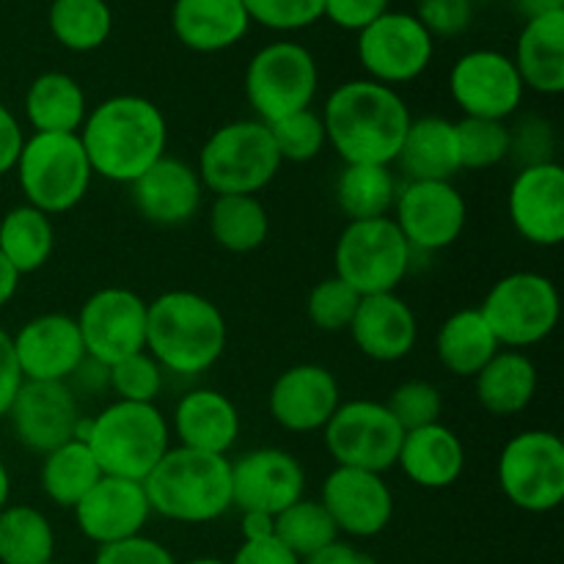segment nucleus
<instances>
[{"label":"nucleus","instance_id":"nucleus-1","mask_svg":"<svg viewBox=\"0 0 564 564\" xmlns=\"http://www.w3.org/2000/svg\"><path fill=\"white\" fill-rule=\"evenodd\" d=\"M319 116L328 147L345 165H394L413 121L400 91L369 77L336 86Z\"/></svg>","mask_w":564,"mask_h":564},{"label":"nucleus","instance_id":"nucleus-2","mask_svg":"<svg viewBox=\"0 0 564 564\" xmlns=\"http://www.w3.org/2000/svg\"><path fill=\"white\" fill-rule=\"evenodd\" d=\"M94 176L132 185L149 165L169 154V121L163 110L138 94H116L88 108L80 132Z\"/></svg>","mask_w":564,"mask_h":564},{"label":"nucleus","instance_id":"nucleus-3","mask_svg":"<svg viewBox=\"0 0 564 564\" xmlns=\"http://www.w3.org/2000/svg\"><path fill=\"white\" fill-rule=\"evenodd\" d=\"M229 328L218 303L202 292L169 290L147 306V352L163 372L198 378L220 361Z\"/></svg>","mask_w":564,"mask_h":564},{"label":"nucleus","instance_id":"nucleus-4","mask_svg":"<svg viewBox=\"0 0 564 564\" xmlns=\"http://www.w3.org/2000/svg\"><path fill=\"white\" fill-rule=\"evenodd\" d=\"M152 512L174 523L202 527L224 518L231 501V460L226 455L171 446L143 479Z\"/></svg>","mask_w":564,"mask_h":564},{"label":"nucleus","instance_id":"nucleus-5","mask_svg":"<svg viewBox=\"0 0 564 564\" xmlns=\"http://www.w3.org/2000/svg\"><path fill=\"white\" fill-rule=\"evenodd\" d=\"M77 438L88 446L102 477L143 482L171 449V427L152 402L116 400L91 419H83Z\"/></svg>","mask_w":564,"mask_h":564},{"label":"nucleus","instance_id":"nucleus-6","mask_svg":"<svg viewBox=\"0 0 564 564\" xmlns=\"http://www.w3.org/2000/svg\"><path fill=\"white\" fill-rule=\"evenodd\" d=\"M281 160L270 127L237 119L218 127L198 152V180L215 196H257L279 176Z\"/></svg>","mask_w":564,"mask_h":564},{"label":"nucleus","instance_id":"nucleus-7","mask_svg":"<svg viewBox=\"0 0 564 564\" xmlns=\"http://www.w3.org/2000/svg\"><path fill=\"white\" fill-rule=\"evenodd\" d=\"M25 204L55 218L86 198L94 171L77 132H33L14 165Z\"/></svg>","mask_w":564,"mask_h":564},{"label":"nucleus","instance_id":"nucleus-8","mask_svg":"<svg viewBox=\"0 0 564 564\" xmlns=\"http://www.w3.org/2000/svg\"><path fill=\"white\" fill-rule=\"evenodd\" d=\"M479 314L494 330L501 350H527L540 345L560 325V290L534 270L501 275L479 303Z\"/></svg>","mask_w":564,"mask_h":564},{"label":"nucleus","instance_id":"nucleus-9","mask_svg":"<svg viewBox=\"0 0 564 564\" xmlns=\"http://www.w3.org/2000/svg\"><path fill=\"white\" fill-rule=\"evenodd\" d=\"M411 262V246L391 218L347 220L334 248V275L361 297L397 292Z\"/></svg>","mask_w":564,"mask_h":564},{"label":"nucleus","instance_id":"nucleus-10","mask_svg":"<svg viewBox=\"0 0 564 564\" xmlns=\"http://www.w3.org/2000/svg\"><path fill=\"white\" fill-rule=\"evenodd\" d=\"M501 494L523 512L556 510L564 501V441L551 430H523L501 446L496 463Z\"/></svg>","mask_w":564,"mask_h":564},{"label":"nucleus","instance_id":"nucleus-11","mask_svg":"<svg viewBox=\"0 0 564 564\" xmlns=\"http://www.w3.org/2000/svg\"><path fill=\"white\" fill-rule=\"evenodd\" d=\"M246 99L262 124L312 108L319 88L314 55L297 42H270L257 50L246 69Z\"/></svg>","mask_w":564,"mask_h":564},{"label":"nucleus","instance_id":"nucleus-12","mask_svg":"<svg viewBox=\"0 0 564 564\" xmlns=\"http://www.w3.org/2000/svg\"><path fill=\"white\" fill-rule=\"evenodd\" d=\"M402 435L386 402L347 400L323 427L325 449L336 466L386 474L397 466Z\"/></svg>","mask_w":564,"mask_h":564},{"label":"nucleus","instance_id":"nucleus-13","mask_svg":"<svg viewBox=\"0 0 564 564\" xmlns=\"http://www.w3.org/2000/svg\"><path fill=\"white\" fill-rule=\"evenodd\" d=\"M356 53L369 80L397 88L427 72L435 55V39L416 14L389 9L358 33Z\"/></svg>","mask_w":564,"mask_h":564},{"label":"nucleus","instance_id":"nucleus-14","mask_svg":"<svg viewBox=\"0 0 564 564\" xmlns=\"http://www.w3.org/2000/svg\"><path fill=\"white\" fill-rule=\"evenodd\" d=\"M147 306L127 286H102L88 295L75 317L86 356L113 367L121 358L147 350Z\"/></svg>","mask_w":564,"mask_h":564},{"label":"nucleus","instance_id":"nucleus-15","mask_svg":"<svg viewBox=\"0 0 564 564\" xmlns=\"http://www.w3.org/2000/svg\"><path fill=\"white\" fill-rule=\"evenodd\" d=\"M391 220L413 253H438L460 240L468 204L455 182H405L397 191Z\"/></svg>","mask_w":564,"mask_h":564},{"label":"nucleus","instance_id":"nucleus-16","mask_svg":"<svg viewBox=\"0 0 564 564\" xmlns=\"http://www.w3.org/2000/svg\"><path fill=\"white\" fill-rule=\"evenodd\" d=\"M449 94L468 119L507 121L521 108L527 88L510 55L499 50H471L452 66Z\"/></svg>","mask_w":564,"mask_h":564},{"label":"nucleus","instance_id":"nucleus-17","mask_svg":"<svg viewBox=\"0 0 564 564\" xmlns=\"http://www.w3.org/2000/svg\"><path fill=\"white\" fill-rule=\"evenodd\" d=\"M9 422L17 441L33 455H47L80 430V402L69 383H39L22 380L9 408Z\"/></svg>","mask_w":564,"mask_h":564},{"label":"nucleus","instance_id":"nucleus-18","mask_svg":"<svg viewBox=\"0 0 564 564\" xmlns=\"http://www.w3.org/2000/svg\"><path fill=\"white\" fill-rule=\"evenodd\" d=\"M306 471L295 455L275 446L251 449L231 460V501L240 512L279 516L303 499Z\"/></svg>","mask_w":564,"mask_h":564},{"label":"nucleus","instance_id":"nucleus-19","mask_svg":"<svg viewBox=\"0 0 564 564\" xmlns=\"http://www.w3.org/2000/svg\"><path fill=\"white\" fill-rule=\"evenodd\" d=\"M319 505L328 510L330 521L347 538H378L394 518V494L383 474L361 468L336 466L323 482Z\"/></svg>","mask_w":564,"mask_h":564},{"label":"nucleus","instance_id":"nucleus-20","mask_svg":"<svg viewBox=\"0 0 564 564\" xmlns=\"http://www.w3.org/2000/svg\"><path fill=\"white\" fill-rule=\"evenodd\" d=\"M507 215L518 235L540 248L564 240V169L556 160L521 169L507 193Z\"/></svg>","mask_w":564,"mask_h":564},{"label":"nucleus","instance_id":"nucleus-21","mask_svg":"<svg viewBox=\"0 0 564 564\" xmlns=\"http://www.w3.org/2000/svg\"><path fill=\"white\" fill-rule=\"evenodd\" d=\"M341 405L339 380L323 364H295L273 380L268 411L286 433H323Z\"/></svg>","mask_w":564,"mask_h":564},{"label":"nucleus","instance_id":"nucleus-22","mask_svg":"<svg viewBox=\"0 0 564 564\" xmlns=\"http://www.w3.org/2000/svg\"><path fill=\"white\" fill-rule=\"evenodd\" d=\"M11 345L22 380H39V383H66L86 358L77 319L58 312L28 319L11 336Z\"/></svg>","mask_w":564,"mask_h":564},{"label":"nucleus","instance_id":"nucleus-23","mask_svg":"<svg viewBox=\"0 0 564 564\" xmlns=\"http://www.w3.org/2000/svg\"><path fill=\"white\" fill-rule=\"evenodd\" d=\"M149 518L152 507L143 482L121 477H99V482L75 505L77 529L97 545L138 538Z\"/></svg>","mask_w":564,"mask_h":564},{"label":"nucleus","instance_id":"nucleus-24","mask_svg":"<svg viewBox=\"0 0 564 564\" xmlns=\"http://www.w3.org/2000/svg\"><path fill=\"white\" fill-rule=\"evenodd\" d=\"M132 207L138 209L143 220L154 226H185L196 218L202 209L204 185L198 180L196 165L163 154L154 165H149L141 176L130 185Z\"/></svg>","mask_w":564,"mask_h":564},{"label":"nucleus","instance_id":"nucleus-25","mask_svg":"<svg viewBox=\"0 0 564 564\" xmlns=\"http://www.w3.org/2000/svg\"><path fill=\"white\" fill-rule=\"evenodd\" d=\"M352 345L369 361L397 364L413 352L419 341V319L397 292L361 297L350 323Z\"/></svg>","mask_w":564,"mask_h":564},{"label":"nucleus","instance_id":"nucleus-26","mask_svg":"<svg viewBox=\"0 0 564 564\" xmlns=\"http://www.w3.org/2000/svg\"><path fill=\"white\" fill-rule=\"evenodd\" d=\"M171 433L185 449L229 457L240 438V411L224 391L193 389L176 402Z\"/></svg>","mask_w":564,"mask_h":564},{"label":"nucleus","instance_id":"nucleus-27","mask_svg":"<svg viewBox=\"0 0 564 564\" xmlns=\"http://www.w3.org/2000/svg\"><path fill=\"white\" fill-rule=\"evenodd\" d=\"M397 468L419 488L446 490L466 471V446L446 424H427L402 435Z\"/></svg>","mask_w":564,"mask_h":564},{"label":"nucleus","instance_id":"nucleus-28","mask_svg":"<svg viewBox=\"0 0 564 564\" xmlns=\"http://www.w3.org/2000/svg\"><path fill=\"white\" fill-rule=\"evenodd\" d=\"M171 28L193 53H220L242 42L251 17L242 0H174Z\"/></svg>","mask_w":564,"mask_h":564},{"label":"nucleus","instance_id":"nucleus-29","mask_svg":"<svg viewBox=\"0 0 564 564\" xmlns=\"http://www.w3.org/2000/svg\"><path fill=\"white\" fill-rule=\"evenodd\" d=\"M408 182H452L460 169L455 121L422 116L408 127L394 160Z\"/></svg>","mask_w":564,"mask_h":564},{"label":"nucleus","instance_id":"nucleus-30","mask_svg":"<svg viewBox=\"0 0 564 564\" xmlns=\"http://www.w3.org/2000/svg\"><path fill=\"white\" fill-rule=\"evenodd\" d=\"M523 88L560 97L564 91V11L527 20L512 55Z\"/></svg>","mask_w":564,"mask_h":564},{"label":"nucleus","instance_id":"nucleus-31","mask_svg":"<svg viewBox=\"0 0 564 564\" xmlns=\"http://www.w3.org/2000/svg\"><path fill=\"white\" fill-rule=\"evenodd\" d=\"M477 400L494 416H518L538 394V367L521 350H499L477 375Z\"/></svg>","mask_w":564,"mask_h":564},{"label":"nucleus","instance_id":"nucleus-32","mask_svg":"<svg viewBox=\"0 0 564 564\" xmlns=\"http://www.w3.org/2000/svg\"><path fill=\"white\" fill-rule=\"evenodd\" d=\"M499 350V341L477 306L449 314L435 336V356L441 367L457 378H474Z\"/></svg>","mask_w":564,"mask_h":564},{"label":"nucleus","instance_id":"nucleus-33","mask_svg":"<svg viewBox=\"0 0 564 564\" xmlns=\"http://www.w3.org/2000/svg\"><path fill=\"white\" fill-rule=\"evenodd\" d=\"M86 113V91L66 72H42L28 86L25 119L33 132H80Z\"/></svg>","mask_w":564,"mask_h":564},{"label":"nucleus","instance_id":"nucleus-34","mask_svg":"<svg viewBox=\"0 0 564 564\" xmlns=\"http://www.w3.org/2000/svg\"><path fill=\"white\" fill-rule=\"evenodd\" d=\"M55 251V226L50 215L31 204L9 209L0 220V253L20 275L36 273Z\"/></svg>","mask_w":564,"mask_h":564},{"label":"nucleus","instance_id":"nucleus-35","mask_svg":"<svg viewBox=\"0 0 564 564\" xmlns=\"http://www.w3.org/2000/svg\"><path fill=\"white\" fill-rule=\"evenodd\" d=\"M397 191H400V182L391 165H345L334 193L347 220H369L389 218Z\"/></svg>","mask_w":564,"mask_h":564},{"label":"nucleus","instance_id":"nucleus-36","mask_svg":"<svg viewBox=\"0 0 564 564\" xmlns=\"http://www.w3.org/2000/svg\"><path fill=\"white\" fill-rule=\"evenodd\" d=\"M42 490L53 505L75 510L77 501L99 482L102 471H99L97 460L88 452V446L80 438H72L61 444L58 449L42 455Z\"/></svg>","mask_w":564,"mask_h":564},{"label":"nucleus","instance_id":"nucleus-37","mask_svg":"<svg viewBox=\"0 0 564 564\" xmlns=\"http://www.w3.org/2000/svg\"><path fill=\"white\" fill-rule=\"evenodd\" d=\"M209 235L224 251L251 253L268 240L270 215L257 196H215Z\"/></svg>","mask_w":564,"mask_h":564},{"label":"nucleus","instance_id":"nucleus-38","mask_svg":"<svg viewBox=\"0 0 564 564\" xmlns=\"http://www.w3.org/2000/svg\"><path fill=\"white\" fill-rule=\"evenodd\" d=\"M55 556V532L42 510L9 505L0 510V564H44Z\"/></svg>","mask_w":564,"mask_h":564},{"label":"nucleus","instance_id":"nucleus-39","mask_svg":"<svg viewBox=\"0 0 564 564\" xmlns=\"http://www.w3.org/2000/svg\"><path fill=\"white\" fill-rule=\"evenodd\" d=\"M47 25L55 42L72 53H91L108 42L113 14L108 0H53Z\"/></svg>","mask_w":564,"mask_h":564},{"label":"nucleus","instance_id":"nucleus-40","mask_svg":"<svg viewBox=\"0 0 564 564\" xmlns=\"http://www.w3.org/2000/svg\"><path fill=\"white\" fill-rule=\"evenodd\" d=\"M275 540L284 543L297 560H306L314 551L339 540V529L319 501L301 499L275 516Z\"/></svg>","mask_w":564,"mask_h":564},{"label":"nucleus","instance_id":"nucleus-41","mask_svg":"<svg viewBox=\"0 0 564 564\" xmlns=\"http://www.w3.org/2000/svg\"><path fill=\"white\" fill-rule=\"evenodd\" d=\"M455 132L460 169L485 171L510 158V127H507V121L463 116L460 121H455Z\"/></svg>","mask_w":564,"mask_h":564},{"label":"nucleus","instance_id":"nucleus-42","mask_svg":"<svg viewBox=\"0 0 564 564\" xmlns=\"http://www.w3.org/2000/svg\"><path fill=\"white\" fill-rule=\"evenodd\" d=\"M268 127L281 160H290V163H312L328 147L323 116L314 108L297 110V113L284 116Z\"/></svg>","mask_w":564,"mask_h":564},{"label":"nucleus","instance_id":"nucleus-43","mask_svg":"<svg viewBox=\"0 0 564 564\" xmlns=\"http://www.w3.org/2000/svg\"><path fill=\"white\" fill-rule=\"evenodd\" d=\"M358 303H361V295L350 284L330 275V279H323L312 286L306 314L314 328L325 330V334H341V330L350 328Z\"/></svg>","mask_w":564,"mask_h":564},{"label":"nucleus","instance_id":"nucleus-44","mask_svg":"<svg viewBox=\"0 0 564 564\" xmlns=\"http://www.w3.org/2000/svg\"><path fill=\"white\" fill-rule=\"evenodd\" d=\"M163 367L147 350L127 356L108 367V389L116 400L124 402H158L163 391Z\"/></svg>","mask_w":564,"mask_h":564},{"label":"nucleus","instance_id":"nucleus-45","mask_svg":"<svg viewBox=\"0 0 564 564\" xmlns=\"http://www.w3.org/2000/svg\"><path fill=\"white\" fill-rule=\"evenodd\" d=\"M386 408L391 416L397 419L405 433L427 424L441 422V411H444V397H441L438 386L427 383V380H405L391 391Z\"/></svg>","mask_w":564,"mask_h":564},{"label":"nucleus","instance_id":"nucleus-46","mask_svg":"<svg viewBox=\"0 0 564 564\" xmlns=\"http://www.w3.org/2000/svg\"><path fill=\"white\" fill-rule=\"evenodd\" d=\"M251 22L270 31H303L323 20L325 0H242Z\"/></svg>","mask_w":564,"mask_h":564},{"label":"nucleus","instance_id":"nucleus-47","mask_svg":"<svg viewBox=\"0 0 564 564\" xmlns=\"http://www.w3.org/2000/svg\"><path fill=\"white\" fill-rule=\"evenodd\" d=\"M556 138L554 127L549 119L540 116H523L510 127V158L518 165V171L529 169V165L551 163L554 160Z\"/></svg>","mask_w":564,"mask_h":564},{"label":"nucleus","instance_id":"nucleus-48","mask_svg":"<svg viewBox=\"0 0 564 564\" xmlns=\"http://www.w3.org/2000/svg\"><path fill=\"white\" fill-rule=\"evenodd\" d=\"M416 20L427 28L430 36H460L474 20L471 0H419Z\"/></svg>","mask_w":564,"mask_h":564},{"label":"nucleus","instance_id":"nucleus-49","mask_svg":"<svg viewBox=\"0 0 564 564\" xmlns=\"http://www.w3.org/2000/svg\"><path fill=\"white\" fill-rule=\"evenodd\" d=\"M94 564H176V560L163 543L138 534L119 543L99 545Z\"/></svg>","mask_w":564,"mask_h":564},{"label":"nucleus","instance_id":"nucleus-50","mask_svg":"<svg viewBox=\"0 0 564 564\" xmlns=\"http://www.w3.org/2000/svg\"><path fill=\"white\" fill-rule=\"evenodd\" d=\"M391 0H325V20L334 22L336 28L361 33L364 28L372 25L378 17L389 11Z\"/></svg>","mask_w":564,"mask_h":564},{"label":"nucleus","instance_id":"nucleus-51","mask_svg":"<svg viewBox=\"0 0 564 564\" xmlns=\"http://www.w3.org/2000/svg\"><path fill=\"white\" fill-rule=\"evenodd\" d=\"M229 564H301V560H297L284 543L270 538V540H253V543H246V540H242L235 560Z\"/></svg>","mask_w":564,"mask_h":564},{"label":"nucleus","instance_id":"nucleus-52","mask_svg":"<svg viewBox=\"0 0 564 564\" xmlns=\"http://www.w3.org/2000/svg\"><path fill=\"white\" fill-rule=\"evenodd\" d=\"M20 386H22V372L20 367H17L11 334H6V330L0 328V419L9 413Z\"/></svg>","mask_w":564,"mask_h":564},{"label":"nucleus","instance_id":"nucleus-53","mask_svg":"<svg viewBox=\"0 0 564 564\" xmlns=\"http://www.w3.org/2000/svg\"><path fill=\"white\" fill-rule=\"evenodd\" d=\"M22 143H25L22 124L17 121V116L0 102V176L14 171L17 158H20L22 152Z\"/></svg>","mask_w":564,"mask_h":564},{"label":"nucleus","instance_id":"nucleus-54","mask_svg":"<svg viewBox=\"0 0 564 564\" xmlns=\"http://www.w3.org/2000/svg\"><path fill=\"white\" fill-rule=\"evenodd\" d=\"M66 383L72 386V391H83V394H97V391L108 389V367L99 361H94V358H83L80 367L75 369V375H72Z\"/></svg>","mask_w":564,"mask_h":564},{"label":"nucleus","instance_id":"nucleus-55","mask_svg":"<svg viewBox=\"0 0 564 564\" xmlns=\"http://www.w3.org/2000/svg\"><path fill=\"white\" fill-rule=\"evenodd\" d=\"M301 564H372L367 554L356 549V545L345 543V540H334L325 549L314 551L312 556L301 560Z\"/></svg>","mask_w":564,"mask_h":564},{"label":"nucleus","instance_id":"nucleus-56","mask_svg":"<svg viewBox=\"0 0 564 564\" xmlns=\"http://www.w3.org/2000/svg\"><path fill=\"white\" fill-rule=\"evenodd\" d=\"M240 527H242V540H246V543L275 538V518L264 516V512H242Z\"/></svg>","mask_w":564,"mask_h":564},{"label":"nucleus","instance_id":"nucleus-57","mask_svg":"<svg viewBox=\"0 0 564 564\" xmlns=\"http://www.w3.org/2000/svg\"><path fill=\"white\" fill-rule=\"evenodd\" d=\"M512 6H516V11L523 20H534V17L564 11V0H512Z\"/></svg>","mask_w":564,"mask_h":564},{"label":"nucleus","instance_id":"nucleus-58","mask_svg":"<svg viewBox=\"0 0 564 564\" xmlns=\"http://www.w3.org/2000/svg\"><path fill=\"white\" fill-rule=\"evenodd\" d=\"M20 279L22 275L17 273V270L6 262L3 253H0V308L17 295V290H20Z\"/></svg>","mask_w":564,"mask_h":564},{"label":"nucleus","instance_id":"nucleus-59","mask_svg":"<svg viewBox=\"0 0 564 564\" xmlns=\"http://www.w3.org/2000/svg\"><path fill=\"white\" fill-rule=\"evenodd\" d=\"M9 499H11V477H9V468H6V463L0 460V510H3V507H9Z\"/></svg>","mask_w":564,"mask_h":564},{"label":"nucleus","instance_id":"nucleus-60","mask_svg":"<svg viewBox=\"0 0 564 564\" xmlns=\"http://www.w3.org/2000/svg\"><path fill=\"white\" fill-rule=\"evenodd\" d=\"M185 564H229V562L213 560V556H198V560H191V562H185Z\"/></svg>","mask_w":564,"mask_h":564},{"label":"nucleus","instance_id":"nucleus-61","mask_svg":"<svg viewBox=\"0 0 564 564\" xmlns=\"http://www.w3.org/2000/svg\"><path fill=\"white\" fill-rule=\"evenodd\" d=\"M471 3H488V0H471Z\"/></svg>","mask_w":564,"mask_h":564},{"label":"nucleus","instance_id":"nucleus-62","mask_svg":"<svg viewBox=\"0 0 564 564\" xmlns=\"http://www.w3.org/2000/svg\"><path fill=\"white\" fill-rule=\"evenodd\" d=\"M44 564H58V562H55V560H50V562H44Z\"/></svg>","mask_w":564,"mask_h":564}]
</instances>
